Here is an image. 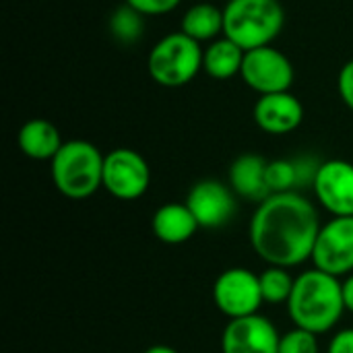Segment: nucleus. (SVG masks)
Here are the masks:
<instances>
[{
    "instance_id": "aec40b11",
    "label": "nucleus",
    "mask_w": 353,
    "mask_h": 353,
    "mask_svg": "<svg viewBox=\"0 0 353 353\" xmlns=\"http://www.w3.org/2000/svg\"><path fill=\"white\" fill-rule=\"evenodd\" d=\"M110 31L122 43H134L143 35V14L128 4L120 6L110 17Z\"/></svg>"
},
{
    "instance_id": "5701e85b",
    "label": "nucleus",
    "mask_w": 353,
    "mask_h": 353,
    "mask_svg": "<svg viewBox=\"0 0 353 353\" xmlns=\"http://www.w3.org/2000/svg\"><path fill=\"white\" fill-rule=\"evenodd\" d=\"M182 0H126V4L130 8H134L137 12H141L143 17H157V14H165L172 12Z\"/></svg>"
},
{
    "instance_id": "f8f14e48",
    "label": "nucleus",
    "mask_w": 353,
    "mask_h": 353,
    "mask_svg": "<svg viewBox=\"0 0 353 353\" xmlns=\"http://www.w3.org/2000/svg\"><path fill=\"white\" fill-rule=\"evenodd\" d=\"M281 335L277 327L261 314L234 319L221 335V353H279Z\"/></svg>"
},
{
    "instance_id": "4468645a",
    "label": "nucleus",
    "mask_w": 353,
    "mask_h": 353,
    "mask_svg": "<svg viewBox=\"0 0 353 353\" xmlns=\"http://www.w3.org/2000/svg\"><path fill=\"white\" fill-rule=\"evenodd\" d=\"M267 159L256 153H244L234 159L230 165V186L238 196H244L248 201L263 203L267 196H271L267 188Z\"/></svg>"
},
{
    "instance_id": "9b49d317",
    "label": "nucleus",
    "mask_w": 353,
    "mask_h": 353,
    "mask_svg": "<svg viewBox=\"0 0 353 353\" xmlns=\"http://www.w3.org/2000/svg\"><path fill=\"white\" fill-rule=\"evenodd\" d=\"M186 205L192 211L199 228L217 230L223 228L236 215V192L232 186L219 180H201L196 182L188 196Z\"/></svg>"
},
{
    "instance_id": "9d476101",
    "label": "nucleus",
    "mask_w": 353,
    "mask_h": 353,
    "mask_svg": "<svg viewBox=\"0 0 353 353\" xmlns=\"http://www.w3.org/2000/svg\"><path fill=\"white\" fill-rule=\"evenodd\" d=\"M312 188L319 205L333 217H353V163L345 159L323 161Z\"/></svg>"
},
{
    "instance_id": "1a4fd4ad",
    "label": "nucleus",
    "mask_w": 353,
    "mask_h": 353,
    "mask_svg": "<svg viewBox=\"0 0 353 353\" xmlns=\"http://www.w3.org/2000/svg\"><path fill=\"white\" fill-rule=\"evenodd\" d=\"M314 269L333 277H347L353 273V217H333L327 221L316 238L312 259Z\"/></svg>"
},
{
    "instance_id": "ddd939ff",
    "label": "nucleus",
    "mask_w": 353,
    "mask_h": 353,
    "mask_svg": "<svg viewBox=\"0 0 353 353\" xmlns=\"http://www.w3.org/2000/svg\"><path fill=\"white\" fill-rule=\"evenodd\" d=\"M304 120L302 101L290 91L261 95L254 103V122L267 134H290Z\"/></svg>"
},
{
    "instance_id": "6ab92c4d",
    "label": "nucleus",
    "mask_w": 353,
    "mask_h": 353,
    "mask_svg": "<svg viewBox=\"0 0 353 353\" xmlns=\"http://www.w3.org/2000/svg\"><path fill=\"white\" fill-rule=\"evenodd\" d=\"M261 294H263V302L277 306V304H288L292 290H294V281L296 277L290 275L288 269L283 267H267L261 275Z\"/></svg>"
},
{
    "instance_id": "f03ea898",
    "label": "nucleus",
    "mask_w": 353,
    "mask_h": 353,
    "mask_svg": "<svg viewBox=\"0 0 353 353\" xmlns=\"http://www.w3.org/2000/svg\"><path fill=\"white\" fill-rule=\"evenodd\" d=\"M285 306L294 327L314 335L329 333L345 312L341 281L319 269L304 271L296 277Z\"/></svg>"
},
{
    "instance_id": "4be33fe9",
    "label": "nucleus",
    "mask_w": 353,
    "mask_h": 353,
    "mask_svg": "<svg viewBox=\"0 0 353 353\" xmlns=\"http://www.w3.org/2000/svg\"><path fill=\"white\" fill-rule=\"evenodd\" d=\"M319 335L294 327L292 331L281 335L279 353H319Z\"/></svg>"
},
{
    "instance_id": "423d86ee",
    "label": "nucleus",
    "mask_w": 353,
    "mask_h": 353,
    "mask_svg": "<svg viewBox=\"0 0 353 353\" xmlns=\"http://www.w3.org/2000/svg\"><path fill=\"white\" fill-rule=\"evenodd\" d=\"M151 186V168L147 159L128 149L118 147L105 153L103 188L118 201H137Z\"/></svg>"
},
{
    "instance_id": "393cba45",
    "label": "nucleus",
    "mask_w": 353,
    "mask_h": 353,
    "mask_svg": "<svg viewBox=\"0 0 353 353\" xmlns=\"http://www.w3.org/2000/svg\"><path fill=\"white\" fill-rule=\"evenodd\" d=\"M327 353H353V329H343L331 337Z\"/></svg>"
},
{
    "instance_id": "20e7f679",
    "label": "nucleus",
    "mask_w": 353,
    "mask_h": 353,
    "mask_svg": "<svg viewBox=\"0 0 353 353\" xmlns=\"http://www.w3.org/2000/svg\"><path fill=\"white\" fill-rule=\"evenodd\" d=\"M283 25L279 0H230L223 8V35L246 52L271 46Z\"/></svg>"
},
{
    "instance_id": "dca6fc26",
    "label": "nucleus",
    "mask_w": 353,
    "mask_h": 353,
    "mask_svg": "<svg viewBox=\"0 0 353 353\" xmlns=\"http://www.w3.org/2000/svg\"><path fill=\"white\" fill-rule=\"evenodd\" d=\"M17 143L23 155L35 161H52L64 145L58 128L43 118L27 120L17 134Z\"/></svg>"
},
{
    "instance_id": "2eb2a0df",
    "label": "nucleus",
    "mask_w": 353,
    "mask_h": 353,
    "mask_svg": "<svg viewBox=\"0 0 353 353\" xmlns=\"http://www.w3.org/2000/svg\"><path fill=\"white\" fill-rule=\"evenodd\" d=\"M151 228L159 242L178 246L196 234L199 223L186 203H165L155 211Z\"/></svg>"
},
{
    "instance_id": "7ed1b4c3",
    "label": "nucleus",
    "mask_w": 353,
    "mask_h": 353,
    "mask_svg": "<svg viewBox=\"0 0 353 353\" xmlns=\"http://www.w3.org/2000/svg\"><path fill=\"white\" fill-rule=\"evenodd\" d=\"M105 155L89 141H66L50 161V174L56 190L72 201L93 196L103 188Z\"/></svg>"
},
{
    "instance_id": "6e6552de",
    "label": "nucleus",
    "mask_w": 353,
    "mask_h": 353,
    "mask_svg": "<svg viewBox=\"0 0 353 353\" xmlns=\"http://www.w3.org/2000/svg\"><path fill=\"white\" fill-rule=\"evenodd\" d=\"M240 77L252 91L261 95H271L290 91L296 70L292 60L283 52L273 46H265L246 52Z\"/></svg>"
},
{
    "instance_id": "a878e982",
    "label": "nucleus",
    "mask_w": 353,
    "mask_h": 353,
    "mask_svg": "<svg viewBox=\"0 0 353 353\" xmlns=\"http://www.w3.org/2000/svg\"><path fill=\"white\" fill-rule=\"evenodd\" d=\"M341 288H343V304H345V310L353 314V273L347 275L341 281Z\"/></svg>"
},
{
    "instance_id": "f257e3e1",
    "label": "nucleus",
    "mask_w": 353,
    "mask_h": 353,
    "mask_svg": "<svg viewBox=\"0 0 353 353\" xmlns=\"http://www.w3.org/2000/svg\"><path fill=\"white\" fill-rule=\"evenodd\" d=\"M323 223L316 207L298 190L279 192L259 203L248 238L252 250L271 267L292 269L308 259Z\"/></svg>"
},
{
    "instance_id": "b1692460",
    "label": "nucleus",
    "mask_w": 353,
    "mask_h": 353,
    "mask_svg": "<svg viewBox=\"0 0 353 353\" xmlns=\"http://www.w3.org/2000/svg\"><path fill=\"white\" fill-rule=\"evenodd\" d=\"M337 89H339L341 101L350 110H353V60L343 64V68L339 72V79H337Z\"/></svg>"
},
{
    "instance_id": "f3484780",
    "label": "nucleus",
    "mask_w": 353,
    "mask_h": 353,
    "mask_svg": "<svg viewBox=\"0 0 353 353\" xmlns=\"http://www.w3.org/2000/svg\"><path fill=\"white\" fill-rule=\"evenodd\" d=\"M246 50L228 39L225 35L213 39L203 52V70L213 79H232L242 72Z\"/></svg>"
},
{
    "instance_id": "0eeeda50",
    "label": "nucleus",
    "mask_w": 353,
    "mask_h": 353,
    "mask_svg": "<svg viewBox=\"0 0 353 353\" xmlns=\"http://www.w3.org/2000/svg\"><path fill=\"white\" fill-rule=\"evenodd\" d=\"M213 302L230 321L259 314L265 304L259 275L244 267L225 269L213 283Z\"/></svg>"
},
{
    "instance_id": "bb28decb",
    "label": "nucleus",
    "mask_w": 353,
    "mask_h": 353,
    "mask_svg": "<svg viewBox=\"0 0 353 353\" xmlns=\"http://www.w3.org/2000/svg\"><path fill=\"white\" fill-rule=\"evenodd\" d=\"M143 353H178L174 347H170V345H153V347H149V350H145Z\"/></svg>"
},
{
    "instance_id": "412c9836",
    "label": "nucleus",
    "mask_w": 353,
    "mask_h": 353,
    "mask_svg": "<svg viewBox=\"0 0 353 353\" xmlns=\"http://www.w3.org/2000/svg\"><path fill=\"white\" fill-rule=\"evenodd\" d=\"M267 188L271 194L292 192L298 188V170L294 159H275L267 163Z\"/></svg>"
},
{
    "instance_id": "39448f33",
    "label": "nucleus",
    "mask_w": 353,
    "mask_h": 353,
    "mask_svg": "<svg viewBox=\"0 0 353 353\" xmlns=\"http://www.w3.org/2000/svg\"><path fill=\"white\" fill-rule=\"evenodd\" d=\"M203 48L182 31L161 37L149 52L147 70L161 87L188 85L203 68Z\"/></svg>"
},
{
    "instance_id": "a211bd4d",
    "label": "nucleus",
    "mask_w": 353,
    "mask_h": 353,
    "mask_svg": "<svg viewBox=\"0 0 353 353\" xmlns=\"http://www.w3.org/2000/svg\"><path fill=\"white\" fill-rule=\"evenodd\" d=\"M180 31L199 43L217 39V35L223 33V8H219L211 2L192 4L182 14Z\"/></svg>"
}]
</instances>
